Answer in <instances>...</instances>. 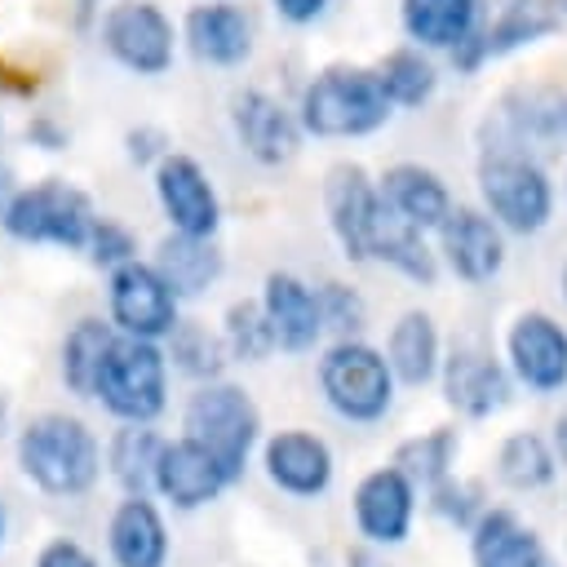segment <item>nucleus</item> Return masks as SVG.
Listing matches in <instances>:
<instances>
[{
	"label": "nucleus",
	"mask_w": 567,
	"mask_h": 567,
	"mask_svg": "<svg viewBox=\"0 0 567 567\" xmlns=\"http://www.w3.org/2000/svg\"><path fill=\"white\" fill-rule=\"evenodd\" d=\"M430 496H434V509H439L443 518H452L456 527H474L478 514H483L478 487H474V483H461V478H452V474H447L443 483H434Z\"/></svg>",
	"instance_id": "nucleus-37"
},
{
	"label": "nucleus",
	"mask_w": 567,
	"mask_h": 567,
	"mask_svg": "<svg viewBox=\"0 0 567 567\" xmlns=\"http://www.w3.org/2000/svg\"><path fill=\"white\" fill-rule=\"evenodd\" d=\"M439 248H443L447 266L470 284H487L505 266L501 221L478 208H452L439 226Z\"/></svg>",
	"instance_id": "nucleus-18"
},
{
	"label": "nucleus",
	"mask_w": 567,
	"mask_h": 567,
	"mask_svg": "<svg viewBox=\"0 0 567 567\" xmlns=\"http://www.w3.org/2000/svg\"><path fill=\"white\" fill-rule=\"evenodd\" d=\"M319 390L346 421H381L394 403V368L381 350L341 337L319 359Z\"/></svg>",
	"instance_id": "nucleus-7"
},
{
	"label": "nucleus",
	"mask_w": 567,
	"mask_h": 567,
	"mask_svg": "<svg viewBox=\"0 0 567 567\" xmlns=\"http://www.w3.org/2000/svg\"><path fill=\"white\" fill-rule=\"evenodd\" d=\"M368 261H385L390 270H399L403 279L425 284V288L439 279V261H434V252L425 248V230L412 226V221H403V217L385 204V195H381V208H377V217H372Z\"/></svg>",
	"instance_id": "nucleus-22"
},
{
	"label": "nucleus",
	"mask_w": 567,
	"mask_h": 567,
	"mask_svg": "<svg viewBox=\"0 0 567 567\" xmlns=\"http://www.w3.org/2000/svg\"><path fill=\"white\" fill-rule=\"evenodd\" d=\"M164 439L146 430V421H124L106 447V470L124 487V496H151L155 492V465H159Z\"/></svg>",
	"instance_id": "nucleus-28"
},
{
	"label": "nucleus",
	"mask_w": 567,
	"mask_h": 567,
	"mask_svg": "<svg viewBox=\"0 0 567 567\" xmlns=\"http://www.w3.org/2000/svg\"><path fill=\"white\" fill-rule=\"evenodd\" d=\"M403 27L430 49H456L478 27V0H403Z\"/></svg>",
	"instance_id": "nucleus-29"
},
{
	"label": "nucleus",
	"mask_w": 567,
	"mask_h": 567,
	"mask_svg": "<svg viewBox=\"0 0 567 567\" xmlns=\"http://www.w3.org/2000/svg\"><path fill=\"white\" fill-rule=\"evenodd\" d=\"M221 487H230V478L204 443H195L190 434L164 443L159 465H155V492L159 496H168L177 509H199V505L217 501Z\"/></svg>",
	"instance_id": "nucleus-16"
},
{
	"label": "nucleus",
	"mask_w": 567,
	"mask_h": 567,
	"mask_svg": "<svg viewBox=\"0 0 567 567\" xmlns=\"http://www.w3.org/2000/svg\"><path fill=\"white\" fill-rule=\"evenodd\" d=\"M266 478L288 496H319L332 483V452L310 430H279L261 447Z\"/></svg>",
	"instance_id": "nucleus-19"
},
{
	"label": "nucleus",
	"mask_w": 567,
	"mask_h": 567,
	"mask_svg": "<svg viewBox=\"0 0 567 567\" xmlns=\"http://www.w3.org/2000/svg\"><path fill=\"white\" fill-rule=\"evenodd\" d=\"M558 4H567V0H558Z\"/></svg>",
	"instance_id": "nucleus-46"
},
{
	"label": "nucleus",
	"mask_w": 567,
	"mask_h": 567,
	"mask_svg": "<svg viewBox=\"0 0 567 567\" xmlns=\"http://www.w3.org/2000/svg\"><path fill=\"white\" fill-rule=\"evenodd\" d=\"M35 567H97V558L84 549V545H75V540H49L44 549H40V558H35Z\"/></svg>",
	"instance_id": "nucleus-39"
},
{
	"label": "nucleus",
	"mask_w": 567,
	"mask_h": 567,
	"mask_svg": "<svg viewBox=\"0 0 567 567\" xmlns=\"http://www.w3.org/2000/svg\"><path fill=\"white\" fill-rule=\"evenodd\" d=\"M558 456L567 461V412L558 416Z\"/></svg>",
	"instance_id": "nucleus-42"
},
{
	"label": "nucleus",
	"mask_w": 567,
	"mask_h": 567,
	"mask_svg": "<svg viewBox=\"0 0 567 567\" xmlns=\"http://www.w3.org/2000/svg\"><path fill=\"white\" fill-rule=\"evenodd\" d=\"M474 567H549V554L532 527H523L509 509H483L470 527Z\"/></svg>",
	"instance_id": "nucleus-23"
},
{
	"label": "nucleus",
	"mask_w": 567,
	"mask_h": 567,
	"mask_svg": "<svg viewBox=\"0 0 567 567\" xmlns=\"http://www.w3.org/2000/svg\"><path fill=\"white\" fill-rule=\"evenodd\" d=\"M385 359L394 368V381L403 385H425L434 381L439 372V328L425 310H408L399 315V323L390 328V341H385Z\"/></svg>",
	"instance_id": "nucleus-27"
},
{
	"label": "nucleus",
	"mask_w": 567,
	"mask_h": 567,
	"mask_svg": "<svg viewBox=\"0 0 567 567\" xmlns=\"http://www.w3.org/2000/svg\"><path fill=\"white\" fill-rule=\"evenodd\" d=\"M102 40L115 62L137 75H159L173 62V22L146 0H120L102 18Z\"/></svg>",
	"instance_id": "nucleus-10"
},
{
	"label": "nucleus",
	"mask_w": 567,
	"mask_h": 567,
	"mask_svg": "<svg viewBox=\"0 0 567 567\" xmlns=\"http://www.w3.org/2000/svg\"><path fill=\"white\" fill-rule=\"evenodd\" d=\"M390 106L377 71L328 66L301 93V128L315 137H363L390 120Z\"/></svg>",
	"instance_id": "nucleus-2"
},
{
	"label": "nucleus",
	"mask_w": 567,
	"mask_h": 567,
	"mask_svg": "<svg viewBox=\"0 0 567 567\" xmlns=\"http://www.w3.org/2000/svg\"><path fill=\"white\" fill-rule=\"evenodd\" d=\"M18 470L49 496H84L102 474V447L80 416L40 412L18 434Z\"/></svg>",
	"instance_id": "nucleus-1"
},
{
	"label": "nucleus",
	"mask_w": 567,
	"mask_h": 567,
	"mask_svg": "<svg viewBox=\"0 0 567 567\" xmlns=\"http://www.w3.org/2000/svg\"><path fill=\"white\" fill-rule=\"evenodd\" d=\"M412 514H416V483L399 465H381L363 474V483L354 487V523L359 536H368L372 545H399L412 527Z\"/></svg>",
	"instance_id": "nucleus-13"
},
{
	"label": "nucleus",
	"mask_w": 567,
	"mask_h": 567,
	"mask_svg": "<svg viewBox=\"0 0 567 567\" xmlns=\"http://www.w3.org/2000/svg\"><path fill=\"white\" fill-rule=\"evenodd\" d=\"M155 195H159L164 217L182 235H213L217 221H221L217 190L190 155H164L155 164Z\"/></svg>",
	"instance_id": "nucleus-12"
},
{
	"label": "nucleus",
	"mask_w": 567,
	"mask_h": 567,
	"mask_svg": "<svg viewBox=\"0 0 567 567\" xmlns=\"http://www.w3.org/2000/svg\"><path fill=\"white\" fill-rule=\"evenodd\" d=\"M106 545L115 567H164L168 558V527L151 496H124L111 514Z\"/></svg>",
	"instance_id": "nucleus-21"
},
{
	"label": "nucleus",
	"mask_w": 567,
	"mask_h": 567,
	"mask_svg": "<svg viewBox=\"0 0 567 567\" xmlns=\"http://www.w3.org/2000/svg\"><path fill=\"white\" fill-rule=\"evenodd\" d=\"M275 9H279L288 22H315V18L328 9V0H275Z\"/></svg>",
	"instance_id": "nucleus-41"
},
{
	"label": "nucleus",
	"mask_w": 567,
	"mask_h": 567,
	"mask_svg": "<svg viewBox=\"0 0 567 567\" xmlns=\"http://www.w3.org/2000/svg\"><path fill=\"white\" fill-rule=\"evenodd\" d=\"M563 288H567V270H563Z\"/></svg>",
	"instance_id": "nucleus-44"
},
{
	"label": "nucleus",
	"mask_w": 567,
	"mask_h": 567,
	"mask_svg": "<svg viewBox=\"0 0 567 567\" xmlns=\"http://www.w3.org/2000/svg\"><path fill=\"white\" fill-rule=\"evenodd\" d=\"M492 142L518 146V151H554L567 137V89L558 84H518L496 102V115L487 120Z\"/></svg>",
	"instance_id": "nucleus-9"
},
{
	"label": "nucleus",
	"mask_w": 567,
	"mask_h": 567,
	"mask_svg": "<svg viewBox=\"0 0 567 567\" xmlns=\"http://www.w3.org/2000/svg\"><path fill=\"white\" fill-rule=\"evenodd\" d=\"M111 323L128 337H146L159 341L177 328V292L168 288V279L159 275V266L151 261H124L111 270Z\"/></svg>",
	"instance_id": "nucleus-8"
},
{
	"label": "nucleus",
	"mask_w": 567,
	"mask_h": 567,
	"mask_svg": "<svg viewBox=\"0 0 567 567\" xmlns=\"http://www.w3.org/2000/svg\"><path fill=\"white\" fill-rule=\"evenodd\" d=\"M159 146H164V133H155V128H137V133H128V155H133L137 164L155 159ZM159 159H164V155H159Z\"/></svg>",
	"instance_id": "nucleus-40"
},
{
	"label": "nucleus",
	"mask_w": 567,
	"mask_h": 567,
	"mask_svg": "<svg viewBox=\"0 0 567 567\" xmlns=\"http://www.w3.org/2000/svg\"><path fill=\"white\" fill-rule=\"evenodd\" d=\"M323 204H328V226L346 248V257L368 261V235L381 208V186H372L359 164H337L323 182Z\"/></svg>",
	"instance_id": "nucleus-15"
},
{
	"label": "nucleus",
	"mask_w": 567,
	"mask_h": 567,
	"mask_svg": "<svg viewBox=\"0 0 567 567\" xmlns=\"http://www.w3.org/2000/svg\"><path fill=\"white\" fill-rule=\"evenodd\" d=\"M443 399L465 416H492L509 403V372L474 341H461L443 359Z\"/></svg>",
	"instance_id": "nucleus-17"
},
{
	"label": "nucleus",
	"mask_w": 567,
	"mask_h": 567,
	"mask_svg": "<svg viewBox=\"0 0 567 567\" xmlns=\"http://www.w3.org/2000/svg\"><path fill=\"white\" fill-rule=\"evenodd\" d=\"M230 124L239 146L257 159V164H284L297 155L301 142V115H292L284 102H275L261 89H248L230 102Z\"/></svg>",
	"instance_id": "nucleus-14"
},
{
	"label": "nucleus",
	"mask_w": 567,
	"mask_h": 567,
	"mask_svg": "<svg viewBox=\"0 0 567 567\" xmlns=\"http://www.w3.org/2000/svg\"><path fill=\"white\" fill-rule=\"evenodd\" d=\"M226 350L235 354V359H244V363H257V359H266L279 341H275V328H270V315H266V306L261 301H235L230 310H226Z\"/></svg>",
	"instance_id": "nucleus-35"
},
{
	"label": "nucleus",
	"mask_w": 567,
	"mask_h": 567,
	"mask_svg": "<svg viewBox=\"0 0 567 567\" xmlns=\"http://www.w3.org/2000/svg\"><path fill=\"white\" fill-rule=\"evenodd\" d=\"M452 461H456V434L452 430H425L408 443H399L394 452V465L416 483V487H434L452 474Z\"/></svg>",
	"instance_id": "nucleus-32"
},
{
	"label": "nucleus",
	"mask_w": 567,
	"mask_h": 567,
	"mask_svg": "<svg viewBox=\"0 0 567 567\" xmlns=\"http://www.w3.org/2000/svg\"><path fill=\"white\" fill-rule=\"evenodd\" d=\"M381 195H385V204H390L403 221H412V226H421V230H439L443 217L452 213L447 186L439 182V173H430V168H421V164H394V168H385Z\"/></svg>",
	"instance_id": "nucleus-24"
},
{
	"label": "nucleus",
	"mask_w": 567,
	"mask_h": 567,
	"mask_svg": "<svg viewBox=\"0 0 567 567\" xmlns=\"http://www.w3.org/2000/svg\"><path fill=\"white\" fill-rule=\"evenodd\" d=\"M319 310H323V328H332L337 337H354L368 319V306L354 288L346 284H323L319 288Z\"/></svg>",
	"instance_id": "nucleus-36"
},
{
	"label": "nucleus",
	"mask_w": 567,
	"mask_h": 567,
	"mask_svg": "<svg viewBox=\"0 0 567 567\" xmlns=\"http://www.w3.org/2000/svg\"><path fill=\"white\" fill-rule=\"evenodd\" d=\"M377 75H381V89H385V97H390L394 106H421V102L434 93V84H439L434 66H430L416 49L390 53V58L377 66Z\"/></svg>",
	"instance_id": "nucleus-34"
},
{
	"label": "nucleus",
	"mask_w": 567,
	"mask_h": 567,
	"mask_svg": "<svg viewBox=\"0 0 567 567\" xmlns=\"http://www.w3.org/2000/svg\"><path fill=\"white\" fill-rule=\"evenodd\" d=\"M505 350H509L514 377L527 390L554 394V390L567 385V332L549 315H540V310L518 315L509 337H505Z\"/></svg>",
	"instance_id": "nucleus-11"
},
{
	"label": "nucleus",
	"mask_w": 567,
	"mask_h": 567,
	"mask_svg": "<svg viewBox=\"0 0 567 567\" xmlns=\"http://www.w3.org/2000/svg\"><path fill=\"white\" fill-rule=\"evenodd\" d=\"M261 306H266V315H270V328H275L279 350L301 354V350H310V346L319 341V332H323L319 292H315V288H306L297 275H288V270L266 275Z\"/></svg>",
	"instance_id": "nucleus-20"
},
{
	"label": "nucleus",
	"mask_w": 567,
	"mask_h": 567,
	"mask_svg": "<svg viewBox=\"0 0 567 567\" xmlns=\"http://www.w3.org/2000/svg\"><path fill=\"white\" fill-rule=\"evenodd\" d=\"M0 226L22 244H58V248H89V235L97 226V213L89 195L71 182H35L4 199Z\"/></svg>",
	"instance_id": "nucleus-4"
},
{
	"label": "nucleus",
	"mask_w": 567,
	"mask_h": 567,
	"mask_svg": "<svg viewBox=\"0 0 567 567\" xmlns=\"http://www.w3.org/2000/svg\"><path fill=\"white\" fill-rule=\"evenodd\" d=\"M168 354H173V363L186 372V377H199V381H217L221 377V368H226V337H213L208 328H199V323H182L177 319V328L168 332Z\"/></svg>",
	"instance_id": "nucleus-33"
},
{
	"label": "nucleus",
	"mask_w": 567,
	"mask_h": 567,
	"mask_svg": "<svg viewBox=\"0 0 567 567\" xmlns=\"http://www.w3.org/2000/svg\"><path fill=\"white\" fill-rule=\"evenodd\" d=\"M186 40L195 49V58L213 62V66H235L248 58L252 49V31L244 9L235 4H199L186 18Z\"/></svg>",
	"instance_id": "nucleus-25"
},
{
	"label": "nucleus",
	"mask_w": 567,
	"mask_h": 567,
	"mask_svg": "<svg viewBox=\"0 0 567 567\" xmlns=\"http://www.w3.org/2000/svg\"><path fill=\"white\" fill-rule=\"evenodd\" d=\"M89 257H93L97 266L115 270V266H124V261L137 257V244H133V235H128L120 221L97 217V226H93V235H89Z\"/></svg>",
	"instance_id": "nucleus-38"
},
{
	"label": "nucleus",
	"mask_w": 567,
	"mask_h": 567,
	"mask_svg": "<svg viewBox=\"0 0 567 567\" xmlns=\"http://www.w3.org/2000/svg\"><path fill=\"white\" fill-rule=\"evenodd\" d=\"M111 341H115V332H111V323H102V319H80V323L66 332V341H62V381H66L80 399H93L97 372H102V359H106Z\"/></svg>",
	"instance_id": "nucleus-30"
},
{
	"label": "nucleus",
	"mask_w": 567,
	"mask_h": 567,
	"mask_svg": "<svg viewBox=\"0 0 567 567\" xmlns=\"http://www.w3.org/2000/svg\"><path fill=\"white\" fill-rule=\"evenodd\" d=\"M478 190H483L487 213L505 230H518V235L540 230L549 221V213H554V190H549L545 168L527 151L505 146V142H487L483 146Z\"/></svg>",
	"instance_id": "nucleus-3"
},
{
	"label": "nucleus",
	"mask_w": 567,
	"mask_h": 567,
	"mask_svg": "<svg viewBox=\"0 0 567 567\" xmlns=\"http://www.w3.org/2000/svg\"><path fill=\"white\" fill-rule=\"evenodd\" d=\"M0 545H4V505H0Z\"/></svg>",
	"instance_id": "nucleus-43"
},
{
	"label": "nucleus",
	"mask_w": 567,
	"mask_h": 567,
	"mask_svg": "<svg viewBox=\"0 0 567 567\" xmlns=\"http://www.w3.org/2000/svg\"><path fill=\"white\" fill-rule=\"evenodd\" d=\"M182 430H186L195 443H204V447L221 461L226 478L235 483V478L244 474V465H248L252 443H257L261 412H257V403L248 399V390H239V385H230V381H204V385L190 394L186 412H182Z\"/></svg>",
	"instance_id": "nucleus-6"
},
{
	"label": "nucleus",
	"mask_w": 567,
	"mask_h": 567,
	"mask_svg": "<svg viewBox=\"0 0 567 567\" xmlns=\"http://www.w3.org/2000/svg\"><path fill=\"white\" fill-rule=\"evenodd\" d=\"M514 4H527V0H514Z\"/></svg>",
	"instance_id": "nucleus-45"
},
{
	"label": "nucleus",
	"mask_w": 567,
	"mask_h": 567,
	"mask_svg": "<svg viewBox=\"0 0 567 567\" xmlns=\"http://www.w3.org/2000/svg\"><path fill=\"white\" fill-rule=\"evenodd\" d=\"M554 452H549V443L540 439V434H532V430H518V434H509L505 443H501V452H496V478L505 483V487H514V492H536V487H545L549 478H554Z\"/></svg>",
	"instance_id": "nucleus-31"
},
{
	"label": "nucleus",
	"mask_w": 567,
	"mask_h": 567,
	"mask_svg": "<svg viewBox=\"0 0 567 567\" xmlns=\"http://www.w3.org/2000/svg\"><path fill=\"white\" fill-rule=\"evenodd\" d=\"M93 399L120 416V421H155L168 403V359L155 341L146 337H115L102 372H97V390Z\"/></svg>",
	"instance_id": "nucleus-5"
},
{
	"label": "nucleus",
	"mask_w": 567,
	"mask_h": 567,
	"mask_svg": "<svg viewBox=\"0 0 567 567\" xmlns=\"http://www.w3.org/2000/svg\"><path fill=\"white\" fill-rule=\"evenodd\" d=\"M155 266L168 279L177 297H199L221 275V252L213 248V235H182L173 230L155 248Z\"/></svg>",
	"instance_id": "nucleus-26"
}]
</instances>
